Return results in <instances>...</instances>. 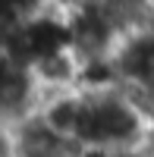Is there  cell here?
I'll return each instance as SVG.
<instances>
[{"mask_svg": "<svg viewBox=\"0 0 154 157\" xmlns=\"http://www.w3.org/2000/svg\"><path fill=\"white\" fill-rule=\"evenodd\" d=\"M69 138L82 151L101 157L145 151L154 138L148 116L126 98L123 88L110 91H75V113Z\"/></svg>", "mask_w": 154, "mask_h": 157, "instance_id": "obj_1", "label": "cell"}, {"mask_svg": "<svg viewBox=\"0 0 154 157\" xmlns=\"http://www.w3.org/2000/svg\"><path fill=\"white\" fill-rule=\"evenodd\" d=\"M16 157H75L82 148L63 132H57L41 113L25 116L22 123L10 129Z\"/></svg>", "mask_w": 154, "mask_h": 157, "instance_id": "obj_2", "label": "cell"}]
</instances>
